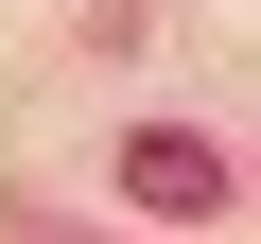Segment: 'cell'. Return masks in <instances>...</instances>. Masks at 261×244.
Masks as SVG:
<instances>
[{"mask_svg": "<svg viewBox=\"0 0 261 244\" xmlns=\"http://www.w3.org/2000/svg\"><path fill=\"white\" fill-rule=\"evenodd\" d=\"M122 192H140V209H209L226 157H209V140H122Z\"/></svg>", "mask_w": 261, "mask_h": 244, "instance_id": "cell-1", "label": "cell"}]
</instances>
